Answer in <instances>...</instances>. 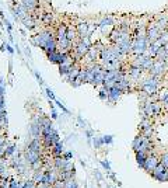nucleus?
<instances>
[{
	"label": "nucleus",
	"mask_w": 168,
	"mask_h": 188,
	"mask_svg": "<svg viewBox=\"0 0 168 188\" xmlns=\"http://www.w3.org/2000/svg\"><path fill=\"white\" fill-rule=\"evenodd\" d=\"M34 42L37 45H39L41 48H44L46 52H52V51L58 49V44H56V39L53 38V35L49 31H41L39 34H37L34 37Z\"/></svg>",
	"instance_id": "nucleus-1"
},
{
	"label": "nucleus",
	"mask_w": 168,
	"mask_h": 188,
	"mask_svg": "<svg viewBox=\"0 0 168 188\" xmlns=\"http://www.w3.org/2000/svg\"><path fill=\"white\" fill-rule=\"evenodd\" d=\"M142 90L147 94V96H154V94L157 93V77L151 76L150 79H147L144 83H143Z\"/></svg>",
	"instance_id": "nucleus-2"
},
{
	"label": "nucleus",
	"mask_w": 168,
	"mask_h": 188,
	"mask_svg": "<svg viewBox=\"0 0 168 188\" xmlns=\"http://www.w3.org/2000/svg\"><path fill=\"white\" fill-rule=\"evenodd\" d=\"M164 69H165V60H154V65L150 69V73H151V76L157 77V76L164 73Z\"/></svg>",
	"instance_id": "nucleus-3"
},
{
	"label": "nucleus",
	"mask_w": 168,
	"mask_h": 188,
	"mask_svg": "<svg viewBox=\"0 0 168 188\" xmlns=\"http://www.w3.org/2000/svg\"><path fill=\"white\" fill-rule=\"evenodd\" d=\"M158 160H157V157H154V156H150V157H147L146 159V164H144V169L147 170V171H153L155 167H157V164H158Z\"/></svg>",
	"instance_id": "nucleus-4"
},
{
	"label": "nucleus",
	"mask_w": 168,
	"mask_h": 188,
	"mask_svg": "<svg viewBox=\"0 0 168 188\" xmlns=\"http://www.w3.org/2000/svg\"><path fill=\"white\" fill-rule=\"evenodd\" d=\"M20 3L27 8L28 11H32L35 8H38V0H20Z\"/></svg>",
	"instance_id": "nucleus-5"
},
{
	"label": "nucleus",
	"mask_w": 168,
	"mask_h": 188,
	"mask_svg": "<svg viewBox=\"0 0 168 188\" xmlns=\"http://www.w3.org/2000/svg\"><path fill=\"white\" fill-rule=\"evenodd\" d=\"M121 93H122V90L115 86V87L108 90V98H109L111 101H116V100L119 98V96H121Z\"/></svg>",
	"instance_id": "nucleus-6"
},
{
	"label": "nucleus",
	"mask_w": 168,
	"mask_h": 188,
	"mask_svg": "<svg viewBox=\"0 0 168 188\" xmlns=\"http://www.w3.org/2000/svg\"><path fill=\"white\" fill-rule=\"evenodd\" d=\"M88 49L90 48L87 47V45H84L81 41L79 42V44H77V47H76V53L79 56H86L87 53H88Z\"/></svg>",
	"instance_id": "nucleus-7"
},
{
	"label": "nucleus",
	"mask_w": 168,
	"mask_h": 188,
	"mask_svg": "<svg viewBox=\"0 0 168 188\" xmlns=\"http://www.w3.org/2000/svg\"><path fill=\"white\" fill-rule=\"evenodd\" d=\"M142 70H143V69L140 68V66L132 65V68L129 69V76H130V77H133V79H139L140 75H142Z\"/></svg>",
	"instance_id": "nucleus-8"
},
{
	"label": "nucleus",
	"mask_w": 168,
	"mask_h": 188,
	"mask_svg": "<svg viewBox=\"0 0 168 188\" xmlns=\"http://www.w3.org/2000/svg\"><path fill=\"white\" fill-rule=\"evenodd\" d=\"M76 30H77V32H79V35L81 38L86 37V35H88V24H87V23L79 24V25L76 27Z\"/></svg>",
	"instance_id": "nucleus-9"
},
{
	"label": "nucleus",
	"mask_w": 168,
	"mask_h": 188,
	"mask_svg": "<svg viewBox=\"0 0 168 188\" xmlns=\"http://www.w3.org/2000/svg\"><path fill=\"white\" fill-rule=\"evenodd\" d=\"M144 141H146V136H144V135H143V136H137V138L134 139V142H133L134 150H139L140 147H142V145L144 143Z\"/></svg>",
	"instance_id": "nucleus-10"
},
{
	"label": "nucleus",
	"mask_w": 168,
	"mask_h": 188,
	"mask_svg": "<svg viewBox=\"0 0 168 188\" xmlns=\"http://www.w3.org/2000/svg\"><path fill=\"white\" fill-rule=\"evenodd\" d=\"M41 19H42V23H44V24H46V25H48V24H50V23H52L53 16H52V13H45V14H42V17H41Z\"/></svg>",
	"instance_id": "nucleus-11"
},
{
	"label": "nucleus",
	"mask_w": 168,
	"mask_h": 188,
	"mask_svg": "<svg viewBox=\"0 0 168 188\" xmlns=\"http://www.w3.org/2000/svg\"><path fill=\"white\" fill-rule=\"evenodd\" d=\"M146 159H147V157L144 156V153L137 152V162H139V164L143 166V167H144V164H146Z\"/></svg>",
	"instance_id": "nucleus-12"
},
{
	"label": "nucleus",
	"mask_w": 168,
	"mask_h": 188,
	"mask_svg": "<svg viewBox=\"0 0 168 188\" xmlns=\"http://www.w3.org/2000/svg\"><path fill=\"white\" fill-rule=\"evenodd\" d=\"M23 23L25 24V25L28 27V28H34V27H35V23L32 21V19H31L29 16H28V17H25V19H23Z\"/></svg>",
	"instance_id": "nucleus-13"
},
{
	"label": "nucleus",
	"mask_w": 168,
	"mask_h": 188,
	"mask_svg": "<svg viewBox=\"0 0 168 188\" xmlns=\"http://www.w3.org/2000/svg\"><path fill=\"white\" fill-rule=\"evenodd\" d=\"M77 31V30H76ZM76 31L74 30H71V28H69L67 30V34H66V38L69 39V41H73L74 38H76Z\"/></svg>",
	"instance_id": "nucleus-14"
},
{
	"label": "nucleus",
	"mask_w": 168,
	"mask_h": 188,
	"mask_svg": "<svg viewBox=\"0 0 168 188\" xmlns=\"http://www.w3.org/2000/svg\"><path fill=\"white\" fill-rule=\"evenodd\" d=\"M161 101H163V104L164 105H167L168 107V93H164V94H161Z\"/></svg>",
	"instance_id": "nucleus-15"
},
{
	"label": "nucleus",
	"mask_w": 168,
	"mask_h": 188,
	"mask_svg": "<svg viewBox=\"0 0 168 188\" xmlns=\"http://www.w3.org/2000/svg\"><path fill=\"white\" fill-rule=\"evenodd\" d=\"M161 163L164 164V167H168V153L163 154V157H161Z\"/></svg>",
	"instance_id": "nucleus-16"
},
{
	"label": "nucleus",
	"mask_w": 168,
	"mask_h": 188,
	"mask_svg": "<svg viewBox=\"0 0 168 188\" xmlns=\"http://www.w3.org/2000/svg\"><path fill=\"white\" fill-rule=\"evenodd\" d=\"M111 139H112L111 136H105V138H104V142H107V143H111Z\"/></svg>",
	"instance_id": "nucleus-17"
},
{
	"label": "nucleus",
	"mask_w": 168,
	"mask_h": 188,
	"mask_svg": "<svg viewBox=\"0 0 168 188\" xmlns=\"http://www.w3.org/2000/svg\"><path fill=\"white\" fill-rule=\"evenodd\" d=\"M60 152H62L60 150V145H58V146L55 147V153H60Z\"/></svg>",
	"instance_id": "nucleus-18"
},
{
	"label": "nucleus",
	"mask_w": 168,
	"mask_h": 188,
	"mask_svg": "<svg viewBox=\"0 0 168 188\" xmlns=\"http://www.w3.org/2000/svg\"><path fill=\"white\" fill-rule=\"evenodd\" d=\"M100 97H101V98H105V97H108V94H105V91H101L100 93Z\"/></svg>",
	"instance_id": "nucleus-19"
},
{
	"label": "nucleus",
	"mask_w": 168,
	"mask_h": 188,
	"mask_svg": "<svg viewBox=\"0 0 168 188\" xmlns=\"http://www.w3.org/2000/svg\"><path fill=\"white\" fill-rule=\"evenodd\" d=\"M0 153H2V146H0Z\"/></svg>",
	"instance_id": "nucleus-20"
}]
</instances>
